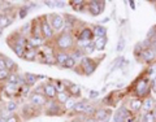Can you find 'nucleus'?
<instances>
[{
    "mask_svg": "<svg viewBox=\"0 0 156 122\" xmlns=\"http://www.w3.org/2000/svg\"><path fill=\"white\" fill-rule=\"evenodd\" d=\"M151 78H148L147 75L140 74L138 75V78L131 83L130 86V96L131 97H138V99H146V97L151 96V86H150Z\"/></svg>",
    "mask_w": 156,
    "mask_h": 122,
    "instance_id": "f257e3e1",
    "label": "nucleus"
},
{
    "mask_svg": "<svg viewBox=\"0 0 156 122\" xmlns=\"http://www.w3.org/2000/svg\"><path fill=\"white\" fill-rule=\"evenodd\" d=\"M52 44L56 51L70 52L76 47V37L72 31H61L60 34L56 35Z\"/></svg>",
    "mask_w": 156,
    "mask_h": 122,
    "instance_id": "f03ea898",
    "label": "nucleus"
},
{
    "mask_svg": "<svg viewBox=\"0 0 156 122\" xmlns=\"http://www.w3.org/2000/svg\"><path fill=\"white\" fill-rule=\"evenodd\" d=\"M100 61L101 60H95V58H92L90 56H85L78 62V66H80V69H81L82 75H85V77L92 75L96 71L98 65L100 64Z\"/></svg>",
    "mask_w": 156,
    "mask_h": 122,
    "instance_id": "7ed1b4c3",
    "label": "nucleus"
},
{
    "mask_svg": "<svg viewBox=\"0 0 156 122\" xmlns=\"http://www.w3.org/2000/svg\"><path fill=\"white\" fill-rule=\"evenodd\" d=\"M66 113L64 105L58 104L56 100H48L46 106L43 108V114L48 117H61Z\"/></svg>",
    "mask_w": 156,
    "mask_h": 122,
    "instance_id": "20e7f679",
    "label": "nucleus"
},
{
    "mask_svg": "<svg viewBox=\"0 0 156 122\" xmlns=\"http://www.w3.org/2000/svg\"><path fill=\"white\" fill-rule=\"evenodd\" d=\"M39 21H41V29H42L43 39H44L47 43H52L53 40H55V38H56L57 34L52 29L50 21H48L47 14H44V16H42V17H39Z\"/></svg>",
    "mask_w": 156,
    "mask_h": 122,
    "instance_id": "39448f33",
    "label": "nucleus"
},
{
    "mask_svg": "<svg viewBox=\"0 0 156 122\" xmlns=\"http://www.w3.org/2000/svg\"><path fill=\"white\" fill-rule=\"evenodd\" d=\"M48 17V21H50L52 29L55 30L56 34H60L65 27V19L62 14H58V13H51V14H47Z\"/></svg>",
    "mask_w": 156,
    "mask_h": 122,
    "instance_id": "423d86ee",
    "label": "nucleus"
},
{
    "mask_svg": "<svg viewBox=\"0 0 156 122\" xmlns=\"http://www.w3.org/2000/svg\"><path fill=\"white\" fill-rule=\"evenodd\" d=\"M105 4L107 2H103V0H90L87 2V12L91 16L98 17L105 11Z\"/></svg>",
    "mask_w": 156,
    "mask_h": 122,
    "instance_id": "0eeeda50",
    "label": "nucleus"
},
{
    "mask_svg": "<svg viewBox=\"0 0 156 122\" xmlns=\"http://www.w3.org/2000/svg\"><path fill=\"white\" fill-rule=\"evenodd\" d=\"M42 113H43V109L37 108V106H34L30 103L23 104L22 109L20 110V116L22 117V120H30V118H34V117H37Z\"/></svg>",
    "mask_w": 156,
    "mask_h": 122,
    "instance_id": "6e6552de",
    "label": "nucleus"
},
{
    "mask_svg": "<svg viewBox=\"0 0 156 122\" xmlns=\"http://www.w3.org/2000/svg\"><path fill=\"white\" fill-rule=\"evenodd\" d=\"M47 101H48V99L43 94H41V92L31 91L30 96H29V103L33 104L34 106H37V108H41V109L44 108Z\"/></svg>",
    "mask_w": 156,
    "mask_h": 122,
    "instance_id": "1a4fd4ad",
    "label": "nucleus"
},
{
    "mask_svg": "<svg viewBox=\"0 0 156 122\" xmlns=\"http://www.w3.org/2000/svg\"><path fill=\"white\" fill-rule=\"evenodd\" d=\"M138 62H142V64H146V65H150L152 62L156 61V51H154L152 48H147V50H143L140 52L139 57L136 58Z\"/></svg>",
    "mask_w": 156,
    "mask_h": 122,
    "instance_id": "9d476101",
    "label": "nucleus"
},
{
    "mask_svg": "<svg viewBox=\"0 0 156 122\" xmlns=\"http://www.w3.org/2000/svg\"><path fill=\"white\" fill-rule=\"evenodd\" d=\"M125 104L128 105V108L130 109V112L134 116H138V114L142 113V105H143V100L142 99H138V97H131L130 96Z\"/></svg>",
    "mask_w": 156,
    "mask_h": 122,
    "instance_id": "9b49d317",
    "label": "nucleus"
},
{
    "mask_svg": "<svg viewBox=\"0 0 156 122\" xmlns=\"http://www.w3.org/2000/svg\"><path fill=\"white\" fill-rule=\"evenodd\" d=\"M42 86H43V95H44L48 100H55L57 91L55 89V86H53V82L51 78H48L46 82H43Z\"/></svg>",
    "mask_w": 156,
    "mask_h": 122,
    "instance_id": "f8f14e48",
    "label": "nucleus"
},
{
    "mask_svg": "<svg viewBox=\"0 0 156 122\" xmlns=\"http://www.w3.org/2000/svg\"><path fill=\"white\" fill-rule=\"evenodd\" d=\"M112 116H113V112H112L111 108H108V106H101V108H98L96 109L94 118L95 120H101V121L109 122V120L112 118Z\"/></svg>",
    "mask_w": 156,
    "mask_h": 122,
    "instance_id": "ddd939ff",
    "label": "nucleus"
},
{
    "mask_svg": "<svg viewBox=\"0 0 156 122\" xmlns=\"http://www.w3.org/2000/svg\"><path fill=\"white\" fill-rule=\"evenodd\" d=\"M3 92L5 94V96L8 99H14L16 96H18V92H20V87L17 85H13V83H9V82H5L2 87Z\"/></svg>",
    "mask_w": 156,
    "mask_h": 122,
    "instance_id": "4468645a",
    "label": "nucleus"
},
{
    "mask_svg": "<svg viewBox=\"0 0 156 122\" xmlns=\"http://www.w3.org/2000/svg\"><path fill=\"white\" fill-rule=\"evenodd\" d=\"M89 104H90V100H89V99H83V100L77 101L76 105H74V108H73V109H72V112H70V114L82 116V114L85 113L86 108L89 106Z\"/></svg>",
    "mask_w": 156,
    "mask_h": 122,
    "instance_id": "2eb2a0df",
    "label": "nucleus"
},
{
    "mask_svg": "<svg viewBox=\"0 0 156 122\" xmlns=\"http://www.w3.org/2000/svg\"><path fill=\"white\" fill-rule=\"evenodd\" d=\"M156 105V99L151 95L148 97L143 99V105H142V113H148V112H154Z\"/></svg>",
    "mask_w": 156,
    "mask_h": 122,
    "instance_id": "dca6fc26",
    "label": "nucleus"
},
{
    "mask_svg": "<svg viewBox=\"0 0 156 122\" xmlns=\"http://www.w3.org/2000/svg\"><path fill=\"white\" fill-rule=\"evenodd\" d=\"M46 40L43 38H34V37H29L27 38V46L26 48H37V50H41V48L46 44Z\"/></svg>",
    "mask_w": 156,
    "mask_h": 122,
    "instance_id": "f3484780",
    "label": "nucleus"
},
{
    "mask_svg": "<svg viewBox=\"0 0 156 122\" xmlns=\"http://www.w3.org/2000/svg\"><path fill=\"white\" fill-rule=\"evenodd\" d=\"M92 31H94V37L95 39H99V38H105L107 34H108V30L104 25H100V23H95V25H90Z\"/></svg>",
    "mask_w": 156,
    "mask_h": 122,
    "instance_id": "a211bd4d",
    "label": "nucleus"
},
{
    "mask_svg": "<svg viewBox=\"0 0 156 122\" xmlns=\"http://www.w3.org/2000/svg\"><path fill=\"white\" fill-rule=\"evenodd\" d=\"M23 75H25V85H27L29 87H34L39 79L46 78L44 75H37V74H34V73H25Z\"/></svg>",
    "mask_w": 156,
    "mask_h": 122,
    "instance_id": "6ab92c4d",
    "label": "nucleus"
},
{
    "mask_svg": "<svg viewBox=\"0 0 156 122\" xmlns=\"http://www.w3.org/2000/svg\"><path fill=\"white\" fill-rule=\"evenodd\" d=\"M34 38H43L42 35V29H41V21L38 18H34L31 21V35Z\"/></svg>",
    "mask_w": 156,
    "mask_h": 122,
    "instance_id": "aec40b11",
    "label": "nucleus"
},
{
    "mask_svg": "<svg viewBox=\"0 0 156 122\" xmlns=\"http://www.w3.org/2000/svg\"><path fill=\"white\" fill-rule=\"evenodd\" d=\"M12 16H14V13H11V14L0 13V31L4 30L5 27H8L13 22V17Z\"/></svg>",
    "mask_w": 156,
    "mask_h": 122,
    "instance_id": "412c9836",
    "label": "nucleus"
},
{
    "mask_svg": "<svg viewBox=\"0 0 156 122\" xmlns=\"http://www.w3.org/2000/svg\"><path fill=\"white\" fill-rule=\"evenodd\" d=\"M68 4L76 12H83L85 9H87V2H83V0H69Z\"/></svg>",
    "mask_w": 156,
    "mask_h": 122,
    "instance_id": "4be33fe9",
    "label": "nucleus"
},
{
    "mask_svg": "<svg viewBox=\"0 0 156 122\" xmlns=\"http://www.w3.org/2000/svg\"><path fill=\"white\" fill-rule=\"evenodd\" d=\"M38 55H39V50H37V48H26V51H25V53H23V56H22V60H25V61H37Z\"/></svg>",
    "mask_w": 156,
    "mask_h": 122,
    "instance_id": "5701e85b",
    "label": "nucleus"
},
{
    "mask_svg": "<svg viewBox=\"0 0 156 122\" xmlns=\"http://www.w3.org/2000/svg\"><path fill=\"white\" fill-rule=\"evenodd\" d=\"M69 57H70L69 52H62V51H56L55 52V58H56L57 65L60 66V69H62V66H64V64L68 61Z\"/></svg>",
    "mask_w": 156,
    "mask_h": 122,
    "instance_id": "b1692460",
    "label": "nucleus"
},
{
    "mask_svg": "<svg viewBox=\"0 0 156 122\" xmlns=\"http://www.w3.org/2000/svg\"><path fill=\"white\" fill-rule=\"evenodd\" d=\"M7 44L11 47V50H12L14 53H16L17 57L22 58L23 53H25V51H26V47H23V46H21V44H17V43H13V42H11V40H7Z\"/></svg>",
    "mask_w": 156,
    "mask_h": 122,
    "instance_id": "393cba45",
    "label": "nucleus"
},
{
    "mask_svg": "<svg viewBox=\"0 0 156 122\" xmlns=\"http://www.w3.org/2000/svg\"><path fill=\"white\" fill-rule=\"evenodd\" d=\"M68 92H69V95L73 97V99H77V97H81L82 96V89L81 86H78L77 83H73L68 87Z\"/></svg>",
    "mask_w": 156,
    "mask_h": 122,
    "instance_id": "a878e982",
    "label": "nucleus"
},
{
    "mask_svg": "<svg viewBox=\"0 0 156 122\" xmlns=\"http://www.w3.org/2000/svg\"><path fill=\"white\" fill-rule=\"evenodd\" d=\"M94 43H95V50L98 52H103L105 50V47H107V43H108V37L95 39Z\"/></svg>",
    "mask_w": 156,
    "mask_h": 122,
    "instance_id": "bb28decb",
    "label": "nucleus"
},
{
    "mask_svg": "<svg viewBox=\"0 0 156 122\" xmlns=\"http://www.w3.org/2000/svg\"><path fill=\"white\" fill-rule=\"evenodd\" d=\"M4 106H5V109H7L11 114H13V113H18L20 104H18V101H16V100H9V101H7V103L4 104Z\"/></svg>",
    "mask_w": 156,
    "mask_h": 122,
    "instance_id": "cd10ccee",
    "label": "nucleus"
},
{
    "mask_svg": "<svg viewBox=\"0 0 156 122\" xmlns=\"http://www.w3.org/2000/svg\"><path fill=\"white\" fill-rule=\"evenodd\" d=\"M69 55H70V57H73L74 60L77 61V62H80L82 58L85 57V53H83V51L81 50V48H78V47H74L73 50L69 52Z\"/></svg>",
    "mask_w": 156,
    "mask_h": 122,
    "instance_id": "c85d7f7f",
    "label": "nucleus"
},
{
    "mask_svg": "<svg viewBox=\"0 0 156 122\" xmlns=\"http://www.w3.org/2000/svg\"><path fill=\"white\" fill-rule=\"evenodd\" d=\"M69 99H72V96L69 95V92L68 91H65V92H60V94H57L56 95V101L58 104H61V105H65L66 103H68V100Z\"/></svg>",
    "mask_w": 156,
    "mask_h": 122,
    "instance_id": "c756f323",
    "label": "nucleus"
},
{
    "mask_svg": "<svg viewBox=\"0 0 156 122\" xmlns=\"http://www.w3.org/2000/svg\"><path fill=\"white\" fill-rule=\"evenodd\" d=\"M116 110L119 112V113H120L121 116H122L125 120H129L130 117H133V116H134V114L130 112V109L128 108V105H126V104L120 105V106H119V109H116Z\"/></svg>",
    "mask_w": 156,
    "mask_h": 122,
    "instance_id": "7c9ffc66",
    "label": "nucleus"
},
{
    "mask_svg": "<svg viewBox=\"0 0 156 122\" xmlns=\"http://www.w3.org/2000/svg\"><path fill=\"white\" fill-rule=\"evenodd\" d=\"M143 74H144V75H147L148 78H154V77H156V61L152 62V64H150V65L146 66V69H144V71H143Z\"/></svg>",
    "mask_w": 156,
    "mask_h": 122,
    "instance_id": "2f4dec72",
    "label": "nucleus"
},
{
    "mask_svg": "<svg viewBox=\"0 0 156 122\" xmlns=\"http://www.w3.org/2000/svg\"><path fill=\"white\" fill-rule=\"evenodd\" d=\"M52 82H53V86H55V89H56V91H57V94L68 91L66 86L64 85V81H61V79H52Z\"/></svg>",
    "mask_w": 156,
    "mask_h": 122,
    "instance_id": "473e14b6",
    "label": "nucleus"
},
{
    "mask_svg": "<svg viewBox=\"0 0 156 122\" xmlns=\"http://www.w3.org/2000/svg\"><path fill=\"white\" fill-rule=\"evenodd\" d=\"M140 122H156V116L154 114V112L140 113Z\"/></svg>",
    "mask_w": 156,
    "mask_h": 122,
    "instance_id": "72a5a7b5",
    "label": "nucleus"
},
{
    "mask_svg": "<svg viewBox=\"0 0 156 122\" xmlns=\"http://www.w3.org/2000/svg\"><path fill=\"white\" fill-rule=\"evenodd\" d=\"M18 30H20V33H22L23 35L29 38L31 35V21H29V22L25 23V25H22L21 27L18 29Z\"/></svg>",
    "mask_w": 156,
    "mask_h": 122,
    "instance_id": "f704fd0d",
    "label": "nucleus"
},
{
    "mask_svg": "<svg viewBox=\"0 0 156 122\" xmlns=\"http://www.w3.org/2000/svg\"><path fill=\"white\" fill-rule=\"evenodd\" d=\"M96 106L94 105V104H89V106H87V108H86V110H85V113L83 114H82V116H83V117H94L95 116V112H96Z\"/></svg>",
    "mask_w": 156,
    "mask_h": 122,
    "instance_id": "c9c22d12",
    "label": "nucleus"
},
{
    "mask_svg": "<svg viewBox=\"0 0 156 122\" xmlns=\"http://www.w3.org/2000/svg\"><path fill=\"white\" fill-rule=\"evenodd\" d=\"M7 82L13 83V85H17L20 87V73H11V75H9Z\"/></svg>",
    "mask_w": 156,
    "mask_h": 122,
    "instance_id": "e433bc0d",
    "label": "nucleus"
},
{
    "mask_svg": "<svg viewBox=\"0 0 156 122\" xmlns=\"http://www.w3.org/2000/svg\"><path fill=\"white\" fill-rule=\"evenodd\" d=\"M76 66H77V61L73 57H69L68 58V61L64 64V66H62V69H72L73 70Z\"/></svg>",
    "mask_w": 156,
    "mask_h": 122,
    "instance_id": "4c0bfd02",
    "label": "nucleus"
},
{
    "mask_svg": "<svg viewBox=\"0 0 156 122\" xmlns=\"http://www.w3.org/2000/svg\"><path fill=\"white\" fill-rule=\"evenodd\" d=\"M82 51H83L85 56H91L92 53H94V52L96 51V50H95V43H94V42H91L90 44L87 46L86 48H83V50H82Z\"/></svg>",
    "mask_w": 156,
    "mask_h": 122,
    "instance_id": "58836bf2",
    "label": "nucleus"
},
{
    "mask_svg": "<svg viewBox=\"0 0 156 122\" xmlns=\"http://www.w3.org/2000/svg\"><path fill=\"white\" fill-rule=\"evenodd\" d=\"M125 50V38H124V35H120V38H119V42H117V47H116V51L117 52H122Z\"/></svg>",
    "mask_w": 156,
    "mask_h": 122,
    "instance_id": "ea45409f",
    "label": "nucleus"
},
{
    "mask_svg": "<svg viewBox=\"0 0 156 122\" xmlns=\"http://www.w3.org/2000/svg\"><path fill=\"white\" fill-rule=\"evenodd\" d=\"M27 13H29V9H27L26 5H21V7L18 8V17L21 18V19L25 18L27 16Z\"/></svg>",
    "mask_w": 156,
    "mask_h": 122,
    "instance_id": "a19ab883",
    "label": "nucleus"
},
{
    "mask_svg": "<svg viewBox=\"0 0 156 122\" xmlns=\"http://www.w3.org/2000/svg\"><path fill=\"white\" fill-rule=\"evenodd\" d=\"M7 122H22V117L20 113H13L7 118Z\"/></svg>",
    "mask_w": 156,
    "mask_h": 122,
    "instance_id": "79ce46f5",
    "label": "nucleus"
},
{
    "mask_svg": "<svg viewBox=\"0 0 156 122\" xmlns=\"http://www.w3.org/2000/svg\"><path fill=\"white\" fill-rule=\"evenodd\" d=\"M76 103H77V101H76V99H73V97L68 100V103L64 105V108H65V110H66V113H68V112H72V109L74 108Z\"/></svg>",
    "mask_w": 156,
    "mask_h": 122,
    "instance_id": "37998d69",
    "label": "nucleus"
},
{
    "mask_svg": "<svg viewBox=\"0 0 156 122\" xmlns=\"http://www.w3.org/2000/svg\"><path fill=\"white\" fill-rule=\"evenodd\" d=\"M154 38H156V25L151 26V29L147 31V35H146V39H148V40H152Z\"/></svg>",
    "mask_w": 156,
    "mask_h": 122,
    "instance_id": "c03bdc74",
    "label": "nucleus"
},
{
    "mask_svg": "<svg viewBox=\"0 0 156 122\" xmlns=\"http://www.w3.org/2000/svg\"><path fill=\"white\" fill-rule=\"evenodd\" d=\"M9 75H11V71L9 70H0V82H7Z\"/></svg>",
    "mask_w": 156,
    "mask_h": 122,
    "instance_id": "a18cd8bd",
    "label": "nucleus"
},
{
    "mask_svg": "<svg viewBox=\"0 0 156 122\" xmlns=\"http://www.w3.org/2000/svg\"><path fill=\"white\" fill-rule=\"evenodd\" d=\"M112 122H126V120L119 113V112L116 110L115 113H113V116H112Z\"/></svg>",
    "mask_w": 156,
    "mask_h": 122,
    "instance_id": "49530a36",
    "label": "nucleus"
},
{
    "mask_svg": "<svg viewBox=\"0 0 156 122\" xmlns=\"http://www.w3.org/2000/svg\"><path fill=\"white\" fill-rule=\"evenodd\" d=\"M100 92L99 91H95V90H90L89 91V100H92V99H96V97H99Z\"/></svg>",
    "mask_w": 156,
    "mask_h": 122,
    "instance_id": "de8ad7c7",
    "label": "nucleus"
},
{
    "mask_svg": "<svg viewBox=\"0 0 156 122\" xmlns=\"http://www.w3.org/2000/svg\"><path fill=\"white\" fill-rule=\"evenodd\" d=\"M7 69V64H5V56L2 55L0 56V70H5Z\"/></svg>",
    "mask_w": 156,
    "mask_h": 122,
    "instance_id": "09e8293b",
    "label": "nucleus"
},
{
    "mask_svg": "<svg viewBox=\"0 0 156 122\" xmlns=\"http://www.w3.org/2000/svg\"><path fill=\"white\" fill-rule=\"evenodd\" d=\"M66 5V2H62V0H55V7L56 8H64Z\"/></svg>",
    "mask_w": 156,
    "mask_h": 122,
    "instance_id": "8fccbe9b",
    "label": "nucleus"
},
{
    "mask_svg": "<svg viewBox=\"0 0 156 122\" xmlns=\"http://www.w3.org/2000/svg\"><path fill=\"white\" fill-rule=\"evenodd\" d=\"M43 4H44V5H47V7H50V8H53L55 7V0H44V2H43Z\"/></svg>",
    "mask_w": 156,
    "mask_h": 122,
    "instance_id": "3c124183",
    "label": "nucleus"
},
{
    "mask_svg": "<svg viewBox=\"0 0 156 122\" xmlns=\"http://www.w3.org/2000/svg\"><path fill=\"white\" fill-rule=\"evenodd\" d=\"M128 4L130 5V8L134 11V9H135V2H134V0H130V2H128Z\"/></svg>",
    "mask_w": 156,
    "mask_h": 122,
    "instance_id": "603ef678",
    "label": "nucleus"
},
{
    "mask_svg": "<svg viewBox=\"0 0 156 122\" xmlns=\"http://www.w3.org/2000/svg\"><path fill=\"white\" fill-rule=\"evenodd\" d=\"M108 21H111V17H105V18H103L101 21L99 22L100 25H103V23H105V22H108Z\"/></svg>",
    "mask_w": 156,
    "mask_h": 122,
    "instance_id": "864d4df0",
    "label": "nucleus"
},
{
    "mask_svg": "<svg viewBox=\"0 0 156 122\" xmlns=\"http://www.w3.org/2000/svg\"><path fill=\"white\" fill-rule=\"evenodd\" d=\"M0 122H7V120L3 118V117H0Z\"/></svg>",
    "mask_w": 156,
    "mask_h": 122,
    "instance_id": "5fc2aeb1",
    "label": "nucleus"
},
{
    "mask_svg": "<svg viewBox=\"0 0 156 122\" xmlns=\"http://www.w3.org/2000/svg\"><path fill=\"white\" fill-rule=\"evenodd\" d=\"M154 114L156 116V105H155V109H154Z\"/></svg>",
    "mask_w": 156,
    "mask_h": 122,
    "instance_id": "6e6d98bb",
    "label": "nucleus"
},
{
    "mask_svg": "<svg viewBox=\"0 0 156 122\" xmlns=\"http://www.w3.org/2000/svg\"><path fill=\"white\" fill-rule=\"evenodd\" d=\"M0 8H2V2H0Z\"/></svg>",
    "mask_w": 156,
    "mask_h": 122,
    "instance_id": "4d7b16f0",
    "label": "nucleus"
}]
</instances>
